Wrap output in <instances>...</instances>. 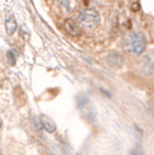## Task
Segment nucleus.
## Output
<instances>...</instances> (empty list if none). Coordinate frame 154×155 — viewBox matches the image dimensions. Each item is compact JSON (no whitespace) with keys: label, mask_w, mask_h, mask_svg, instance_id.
<instances>
[{"label":"nucleus","mask_w":154,"mask_h":155,"mask_svg":"<svg viewBox=\"0 0 154 155\" xmlns=\"http://www.w3.org/2000/svg\"><path fill=\"white\" fill-rule=\"evenodd\" d=\"M1 126H2V120H1V118H0V129H1Z\"/></svg>","instance_id":"nucleus-9"},{"label":"nucleus","mask_w":154,"mask_h":155,"mask_svg":"<svg viewBox=\"0 0 154 155\" xmlns=\"http://www.w3.org/2000/svg\"><path fill=\"white\" fill-rule=\"evenodd\" d=\"M125 48L129 51L133 52L136 54H140L146 49V38L145 36L138 31H133L125 37Z\"/></svg>","instance_id":"nucleus-1"},{"label":"nucleus","mask_w":154,"mask_h":155,"mask_svg":"<svg viewBox=\"0 0 154 155\" xmlns=\"http://www.w3.org/2000/svg\"><path fill=\"white\" fill-rule=\"evenodd\" d=\"M107 63L114 68H121L123 66V57L117 52L110 53L107 57Z\"/></svg>","instance_id":"nucleus-4"},{"label":"nucleus","mask_w":154,"mask_h":155,"mask_svg":"<svg viewBox=\"0 0 154 155\" xmlns=\"http://www.w3.org/2000/svg\"><path fill=\"white\" fill-rule=\"evenodd\" d=\"M131 155H142V154H141L139 150H137V149H133V150L131 152Z\"/></svg>","instance_id":"nucleus-8"},{"label":"nucleus","mask_w":154,"mask_h":155,"mask_svg":"<svg viewBox=\"0 0 154 155\" xmlns=\"http://www.w3.org/2000/svg\"><path fill=\"white\" fill-rule=\"evenodd\" d=\"M58 2L65 12H71L78 6V0H58Z\"/></svg>","instance_id":"nucleus-6"},{"label":"nucleus","mask_w":154,"mask_h":155,"mask_svg":"<svg viewBox=\"0 0 154 155\" xmlns=\"http://www.w3.org/2000/svg\"><path fill=\"white\" fill-rule=\"evenodd\" d=\"M41 125L49 133H52V132L56 131V124H55V122L52 120L51 118L44 116V115L41 117Z\"/></svg>","instance_id":"nucleus-5"},{"label":"nucleus","mask_w":154,"mask_h":155,"mask_svg":"<svg viewBox=\"0 0 154 155\" xmlns=\"http://www.w3.org/2000/svg\"><path fill=\"white\" fill-rule=\"evenodd\" d=\"M100 22V15L95 9H85L77 18V23L84 29H94Z\"/></svg>","instance_id":"nucleus-2"},{"label":"nucleus","mask_w":154,"mask_h":155,"mask_svg":"<svg viewBox=\"0 0 154 155\" xmlns=\"http://www.w3.org/2000/svg\"><path fill=\"white\" fill-rule=\"evenodd\" d=\"M64 29L65 31L67 32L70 36H72V37H78V36L81 35V28H80V26L77 23V21H74V20L72 19L65 20Z\"/></svg>","instance_id":"nucleus-3"},{"label":"nucleus","mask_w":154,"mask_h":155,"mask_svg":"<svg viewBox=\"0 0 154 155\" xmlns=\"http://www.w3.org/2000/svg\"><path fill=\"white\" fill-rule=\"evenodd\" d=\"M77 155H80V154H77ZM81 155H82V154H81Z\"/></svg>","instance_id":"nucleus-10"},{"label":"nucleus","mask_w":154,"mask_h":155,"mask_svg":"<svg viewBox=\"0 0 154 155\" xmlns=\"http://www.w3.org/2000/svg\"><path fill=\"white\" fill-rule=\"evenodd\" d=\"M5 27H6V31L8 35H13L15 30H16V21L14 19V16H9L5 22Z\"/></svg>","instance_id":"nucleus-7"}]
</instances>
